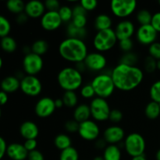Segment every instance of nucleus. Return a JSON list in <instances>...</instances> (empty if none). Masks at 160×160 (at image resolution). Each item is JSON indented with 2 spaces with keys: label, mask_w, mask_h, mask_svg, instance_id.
Here are the masks:
<instances>
[{
  "label": "nucleus",
  "mask_w": 160,
  "mask_h": 160,
  "mask_svg": "<svg viewBox=\"0 0 160 160\" xmlns=\"http://www.w3.org/2000/svg\"><path fill=\"white\" fill-rule=\"evenodd\" d=\"M116 88L130 92L138 87L144 79L143 70L137 66L118 63L111 72Z\"/></svg>",
  "instance_id": "obj_1"
},
{
  "label": "nucleus",
  "mask_w": 160,
  "mask_h": 160,
  "mask_svg": "<svg viewBox=\"0 0 160 160\" xmlns=\"http://www.w3.org/2000/svg\"><path fill=\"white\" fill-rule=\"evenodd\" d=\"M59 53L65 60L78 63L84 62L88 54V50L84 40L67 38L59 44Z\"/></svg>",
  "instance_id": "obj_2"
},
{
  "label": "nucleus",
  "mask_w": 160,
  "mask_h": 160,
  "mask_svg": "<svg viewBox=\"0 0 160 160\" xmlns=\"http://www.w3.org/2000/svg\"><path fill=\"white\" fill-rule=\"evenodd\" d=\"M59 87L65 92H75L82 86L83 77L81 72L73 67L62 68L57 75Z\"/></svg>",
  "instance_id": "obj_3"
},
{
  "label": "nucleus",
  "mask_w": 160,
  "mask_h": 160,
  "mask_svg": "<svg viewBox=\"0 0 160 160\" xmlns=\"http://www.w3.org/2000/svg\"><path fill=\"white\" fill-rule=\"evenodd\" d=\"M91 84L95 91V95L105 99L110 97L116 89L111 74L108 73H99L95 76Z\"/></svg>",
  "instance_id": "obj_4"
},
{
  "label": "nucleus",
  "mask_w": 160,
  "mask_h": 160,
  "mask_svg": "<svg viewBox=\"0 0 160 160\" xmlns=\"http://www.w3.org/2000/svg\"><path fill=\"white\" fill-rule=\"evenodd\" d=\"M117 38L113 29L97 31L93 38V46L98 52H105L112 49L117 42Z\"/></svg>",
  "instance_id": "obj_5"
},
{
  "label": "nucleus",
  "mask_w": 160,
  "mask_h": 160,
  "mask_svg": "<svg viewBox=\"0 0 160 160\" xmlns=\"http://www.w3.org/2000/svg\"><path fill=\"white\" fill-rule=\"evenodd\" d=\"M123 146L127 153L133 158L144 155L146 148V142L142 134L131 133L125 138Z\"/></svg>",
  "instance_id": "obj_6"
},
{
  "label": "nucleus",
  "mask_w": 160,
  "mask_h": 160,
  "mask_svg": "<svg viewBox=\"0 0 160 160\" xmlns=\"http://www.w3.org/2000/svg\"><path fill=\"white\" fill-rule=\"evenodd\" d=\"M91 115L94 120L98 122H104L109 120L110 107L105 98L95 97L90 103Z\"/></svg>",
  "instance_id": "obj_7"
},
{
  "label": "nucleus",
  "mask_w": 160,
  "mask_h": 160,
  "mask_svg": "<svg viewBox=\"0 0 160 160\" xmlns=\"http://www.w3.org/2000/svg\"><path fill=\"white\" fill-rule=\"evenodd\" d=\"M137 8L134 0H112L110 2V9L114 16L119 18H125L131 16Z\"/></svg>",
  "instance_id": "obj_8"
},
{
  "label": "nucleus",
  "mask_w": 160,
  "mask_h": 160,
  "mask_svg": "<svg viewBox=\"0 0 160 160\" xmlns=\"http://www.w3.org/2000/svg\"><path fill=\"white\" fill-rule=\"evenodd\" d=\"M20 89L28 96L36 97L40 95L42 91V81L36 76L26 75L20 80Z\"/></svg>",
  "instance_id": "obj_9"
},
{
  "label": "nucleus",
  "mask_w": 160,
  "mask_h": 160,
  "mask_svg": "<svg viewBox=\"0 0 160 160\" xmlns=\"http://www.w3.org/2000/svg\"><path fill=\"white\" fill-rule=\"evenodd\" d=\"M22 64L23 70L27 75L36 76L43 69L44 60L41 56L30 52L25 55Z\"/></svg>",
  "instance_id": "obj_10"
},
{
  "label": "nucleus",
  "mask_w": 160,
  "mask_h": 160,
  "mask_svg": "<svg viewBox=\"0 0 160 160\" xmlns=\"http://www.w3.org/2000/svg\"><path fill=\"white\" fill-rule=\"evenodd\" d=\"M78 134L84 140L92 142L98 139L100 128L95 120H88L80 123Z\"/></svg>",
  "instance_id": "obj_11"
},
{
  "label": "nucleus",
  "mask_w": 160,
  "mask_h": 160,
  "mask_svg": "<svg viewBox=\"0 0 160 160\" xmlns=\"http://www.w3.org/2000/svg\"><path fill=\"white\" fill-rule=\"evenodd\" d=\"M86 69L93 72L102 71L107 65L106 57L101 52H93L88 54L84 60Z\"/></svg>",
  "instance_id": "obj_12"
},
{
  "label": "nucleus",
  "mask_w": 160,
  "mask_h": 160,
  "mask_svg": "<svg viewBox=\"0 0 160 160\" xmlns=\"http://www.w3.org/2000/svg\"><path fill=\"white\" fill-rule=\"evenodd\" d=\"M56 109L55 99L50 97L40 98L34 106V112L40 118H47L53 114Z\"/></svg>",
  "instance_id": "obj_13"
},
{
  "label": "nucleus",
  "mask_w": 160,
  "mask_h": 160,
  "mask_svg": "<svg viewBox=\"0 0 160 160\" xmlns=\"http://www.w3.org/2000/svg\"><path fill=\"white\" fill-rule=\"evenodd\" d=\"M157 35L158 32L151 24L142 25L136 31V38L138 41L143 45L149 46L150 45L156 42Z\"/></svg>",
  "instance_id": "obj_14"
},
{
  "label": "nucleus",
  "mask_w": 160,
  "mask_h": 160,
  "mask_svg": "<svg viewBox=\"0 0 160 160\" xmlns=\"http://www.w3.org/2000/svg\"><path fill=\"white\" fill-rule=\"evenodd\" d=\"M62 23L58 11H46L40 20L42 28L48 31H56L62 25Z\"/></svg>",
  "instance_id": "obj_15"
},
{
  "label": "nucleus",
  "mask_w": 160,
  "mask_h": 160,
  "mask_svg": "<svg viewBox=\"0 0 160 160\" xmlns=\"http://www.w3.org/2000/svg\"><path fill=\"white\" fill-rule=\"evenodd\" d=\"M124 130L120 126L108 127L103 132V139L109 145H117L124 139Z\"/></svg>",
  "instance_id": "obj_16"
},
{
  "label": "nucleus",
  "mask_w": 160,
  "mask_h": 160,
  "mask_svg": "<svg viewBox=\"0 0 160 160\" xmlns=\"http://www.w3.org/2000/svg\"><path fill=\"white\" fill-rule=\"evenodd\" d=\"M114 31L117 35V40H124L132 37L134 33L135 32V27L134 23L131 20H123L117 23Z\"/></svg>",
  "instance_id": "obj_17"
},
{
  "label": "nucleus",
  "mask_w": 160,
  "mask_h": 160,
  "mask_svg": "<svg viewBox=\"0 0 160 160\" xmlns=\"http://www.w3.org/2000/svg\"><path fill=\"white\" fill-rule=\"evenodd\" d=\"M45 3L39 0H31L25 4L24 12L31 18L42 17L45 12Z\"/></svg>",
  "instance_id": "obj_18"
},
{
  "label": "nucleus",
  "mask_w": 160,
  "mask_h": 160,
  "mask_svg": "<svg viewBox=\"0 0 160 160\" xmlns=\"http://www.w3.org/2000/svg\"><path fill=\"white\" fill-rule=\"evenodd\" d=\"M28 153L23 144L17 142L8 145L6 150V155L12 160H25L28 159Z\"/></svg>",
  "instance_id": "obj_19"
},
{
  "label": "nucleus",
  "mask_w": 160,
  "mask_h": 160,
  "mask_svg": "<svg viewBox=\"0 0 160 160\" xmlns=\"http://www.w3.org/2000/svg\"><path fill=\"white\" fill-rule=\"evenodd\" d=\"M20 134L25 140L36 139L39 134V128L34 122L28 120L20 125Z\"/></svg>",
  "instance_id": "obj_20"
},
{
  "label": "nucleus",
  "mask_w": 160,
  "mask_h": 160,
  "mask_svg": "<svg viewBox=\"0 0 160 160\" xmlns=\"http://www.w3.org/2000/svg\"><path fill=\"white\" fill-rule=\"evenodd\" d=\"M1 90L6 93H13L20 88V80L16 76H7L0 83Z\"/></svg>",
  "instance_id": "obj_21"
},
{
  "label": "nucleus",
  "mask_w": 160,
  "mask_h": 160,
  "mask_svg": "<svg viewBox=\"0 0 160 160\" xmlns=\"http://www.w3.org/2000/svg\"><path fill=\"white\" fill-rule=\"evenodd\" d=\"M73 116V120H75L79 123L86 121V120H90V117H92V115H91L90 106L85 104V103L78 105L74 108Z\"/></svg>",
  "instance_id": "obj_22"
},
{
  "label": "nucleus",
  "mask_w": 160,
  "mask_h": 160,
  "mask_svg": "<svg viewBox=\"0 0 160 160\" xmlns=\"http://www.w3.org/2000/svg\"><path fill=\"white\" fill-rule=\"evenodd\" d=\"M112 24V18L106 13L98 14L95 19L94 26L98 31L110 29Z\"/></svg>",
  "instance_id": "obj_23"
},
{
  "label": "nucleus",
  "mask_w": 160,
  "mask_h": 160,
  "mask_svg": "<svg viewBox=\"0 0 160 160\" xmlns=\"http://www.w3.org/2000/svg\"><path fill=\"white\" fill-rule=\"evenodd\" d=\"M105 160H121V151L117 145H109L103 151Z\"/></svg>",
  "instance_id": "obj_24"
},
{
  "label": "nucleus",
  "mask_w": 160,
  "mask_h": 160,
  "mask_svg": "<svg viewBox=\"0 0 160 160\" xmlns=\"http://www.w3.org/2000/svg\"><path fill=\"white\" fill-rule=\"evenodd\" d=\"M67 33L68 38L84 40L87 35V30H86V28H77L70 22L67 28Z\"/></svg>",
  "instance_id": "obj_25"
},
{
  "label": "nucleus",
  "mask_w": 160,
  "mask_h": 160,
  "mask_svg": "<svg viewBox=\"0 0 160 160\" xmlns=\"http://www.w3.org/2000/svg\"><path fill=\"white\" fill-rule=\"evenodd\" d=\"M145 114L149 120H156L160 116V105L156 102L151 101L146 105Z\"/></svg>",
  "instance_id": "obj_26"
},
{
  "label": "nucleus",
  "mask_w": 160,
  "mask_h": 160,
  "mask_svg": "<svg viewBox=\"0 0 160 160\" xmlns=\"http://www.w3.org/2000/svg\"><path fill=\"white\" fill-rule=\"evenodd\" d=\"M54 145L60 151L71 147L72 141L70 136L66 134H59L54 139Z\"/></svg>",
  "instance_id": "obj_27"
},
{
  "label": "nucleus",
  "mask_w": 160,
  "mask_h": 160,
  "mask_svg": "<svg viewBox=\"0 0 160 160\" xmlns=\"http://www.w3.org/2000/svg\"><path fill=\"white\" fill-rule=\"evenodd\" d=\"M0 46L4 52L7 53H12L17 50V41L11 36L8 35L6 37L1 38Z\"/></svg>",
  "instance_id": "obj_28"
},
{
  "label": "nucleus",
  "mask_w": 160,
  "mask_h": 160,
  "mask_svg": "<svg viewBox=\"0 0 160 160\" xmlns=\"http://www.w3.org/2000/svg\"><path fill=\"white\" fill-rule=\"evenodd\" d=\"M25 4L22 0H9L6 2V9L12 13L18 15L24 12Z\"/></svg>",
  "instance_id": "obj_29"
},
{
  "label": "nucleus",
  "mask_w": 160,
  "mask_h": 160,
  "mask_svg": "<svg viewBox=\"0 0 160 160\" xmlns=\"http://www.w3.org/2000/svg\"><path fill=\"white\" fill-rule=\"evenodd\" d=\"M48 43L44 39H38L35 42H33L31 45V52L35 53L38 56H43L48 52Z\"/></svg>",
  "instance_id": "obj_30"
},
{
  "label": "nucleus",
  "mask_w": 160,
  "mask_h": 160,
  "mask_svg": "<svg viewBox=\"0 0 160 160\" xmlns=\"http://www.w3.org/2000/svg\"><path fill=\"white\" fill-rule=\"evenodd\" d=\"M62 99L63 101L64 106H67L68 108H74L78 106V97L75 92H72V91L65 92L62 95Z\"/></svg>",
  "instance_id": "obj_31"
},
{
  "label": "nucleus",
  "mask_w": 160,
  "mask_h": 160,
  "mask_svg": "<svg viewBox=\"0 0 160 160\" xmlns=\"http://www.w3.org/2000/svg\"><path fill=\"white\" fill-rule=\"evenodd\" d=\"M152 18V14L151 13V12L145 9L139 10L136 16V19L140 26L151 24Z\"/></svg>",
  "instance_id": "obj_32"
},
{
  "label": "nucleus",
  "mask_w": 160,
  "mask_h": 160,
  "mask_svg": "<svg viewBox=\"0 0 160 160\" xmlns=\"http://www.w3.org/2000/svg\"><path fill=\"white\" fill-rule=\"evenodd\" d=\"M59 160H79L78 150L72 146L62 150L59 155Z\"/></svg>",
  "instance_id": "obj_33"
},
{
  "label": "nucleus",
  "mask_w": 160,
  "mask_h": 160,
  "mask_svg": "<svg viewBox=\"0 0 160 160\" xmlns=\"http://www.w3.org/2000/svg\"><path fill=\"white\" fill-rule=\"evenodd\" d=\"M10 31L11 23L9 20L6 17L0 14V38H2L8 36Z\"/></svg>",
  "instance_id": "obj_34"
},
{
  "label": "nucleus",
  "mask_w": 160,
  "mask_h": 160,
  "mask_svg": "<svg viewBox=\"0 0 160 160\" xmlns=\"http://www.w3.org/2000/svg\"><path fill=\"white\" fill-rule=\"evenodd\" d=\"M59 14L62 22H71L73 20V9L68 6H62L59 9Z\"/></svg>",
  "instance_id": "obj_35"
},
{
  "label": "nucleus",
  "mask_w": 160,
  "mask_h": 160,
  "mask_svg": "<svg viewBox=\"0 0 160 160\" xmlns=\"http://www.w3.org/2000/svg\"><path fill=\"white\" fill-rule=\"evenodd\" d=\"M138 61V57L137 55L132 52H130L124 53L121 56L119 63H123L129 66H136Z\"/></svg>",
  "instance_id": "obj_36"
},
{
  "label": "nucleus",
  "mask_w": 160,
  "mask_h": 160,
  "mask_svg": "<svg viewBox=\"0 0 160 160\" xmlns=\"http://www.w3.org/2000/svg\"><path fill=\"white\" fill-rule=\"evenodd\" d=\"M149 95L152 101L156 102L160 105V80L152 84L149 90Z\"/></svg>",
  "instance_id": "obj_37"
},
{
  "label": "nucleus",
  "mask_w": 160,
  "mask_h": 160,
  "mask_svg": "<svg viewBox=\"0 0 160 160\" xmlns=\"http://www.w3.org/2000/svg\"><path fill=\"white\" fill-rule=\"evenodd\" d=\"M148 53L156 60L160 59V42H156L148 46Z\"/></svg>",
  "instance_id": "obj_38"
},
{
  "label": "nucleus",
  "mask_w": 160,
  "mask_h": 160,
  "mask_svg": "<svg viewBox=\"0 0 160 160\" xmlns=\"http://www.w3.org/2000/svg\"><path fill=\"white\" fill-rule=\"evenodd\" d=\"M144 67L148 73H153L157 69L156 60L150 56H147L145 59V62H144Z\"/></svg>",
  "instance_id": "obj_39"
},
{
  "label": "nucleus",
  "mask_w": 160,
  "mask_h": 160,
  "mask_svg": "<svg viewBox=\"0 0 160 160\" xmlns=\"http://www.w3.org/2000/svg\"><path fill=\"white\" fill-rule=\"evenodd\" d=\"M81 95L84 98H92L95 95V91L92 88V84H85L82 86L81 89Z\"/></svg>",
  "instance_id": "obj_40"
},
{
  "label": "nucleus",
  "mask_w": 160,
  "mask_h": 160,
  "mask_svg": "<svg viewBox=\"0 0 160 160\" xmlns=\"http://www.w3.org/2000/svg\"><path fill=\"white\" fill-rule=\"evenodd\" d=\"M87 16H75L73 17L71 23L74 25L75 27L79 28H85L87 25Z\"/></svg>",
  "instance_id": "obj_41"
},
{
  "label": "nucleus",
  "mask_w": 160,
  "mask_h": 160,
  "mask_svg": "<svg viewBox=\"0 0 160 160\" xmlns=\"http://www.w3.org/2000/svg\"><path fill=\"white\" fill-rule=\"evenodd\" d=\"M119 46L124 53L130 52L132 50L134 43H133V41L131 40V38L124 39V40L119 41Z\"/></svg>",
  "instance_id": "obj_42"
},
{
  "label": "nucleus",
  "mask_w": 160,
  "mask_h": 160,
  "mask_svg": "<svg viewBox=\"0 0 160 160\" xmlns=\"http://www.w3.org/2000/svg\"><path fill=\"white\" fill-rule=\"evenodd\" d=\"M123 114L121 110L117 109H112L109 113V120L112 123H120L122 120H123Z\"/></svg>",
  "instance_id": "obj_43"
},
{
  "label": "nucleus",
  "mask_w": 160,
  "mask_h": 160,
  "mask_svg": "<svg viewBox=\"0 0 160 160\" xmlns=\"http://www.w3.org/2000/svg\"><path fill=\"white\" fill-rule=\"evenodd\" d=\"M79 126H80V123H78V122H77L75 120H68V121L66 122L65 125H64L66 131L69 133L78 132Z\"/></svg>",
  "instance_id": "obj_44"
},
{
  "label": "nucleus",
  "mask_w": 160,
  "mask_h": 160,
  "mask_svg": "<svg viewBox=\"0 0 160 160\" xmlns=\"http://www.w3.org/2000/svg\"><path fill=\"white\" fill-rule=\"evenodd\" d=\"M45 9L47 11H59L60 6V3L58 0H46L45 2Z\"/></svg>",
  "instance_id": "obj_45"
},
{
  "label": "nucleus",
  "mask_w": 160,
  "mask_h": 160,
  "mask_svg": "<svg viewBox=\"0 0 160 160\" xmlns=\"http://www.w3.org/2000/svg\"><path fill=\"white\" fill-rule=\"evenodd\" d=\"M80 4L88 12V11L94 10L98 6V2L96 0H81Z\"/></svg>",
  "instance_id": "obj_46"
},
{
  "label": "nucleus",
  "mask_w": 160,
  "mask_h": 160,
  "mask_svg": "<svg viewBox=\"0 0 160 160\" xmlns=\"http://www.w3.org/2000/svg\"><path fill=\"white\" fill-rule=\"evenodd\" d=\"M23 145L25 147V148L28 150V152H30L37 149L38 142L36 139H28V140H25Z\"/></svg>",
  "instance_id": "obj_47"
},
{
  "label": "nucleus",
  "mask_w": 160,
  "mask_h": 160,
  "mask_svg": "<svg viewBox=\"0 0 160 160\" xmlns=\"http://www.w3.org/2000/svg\"><path fill=\"white\" fill-rule=\"evenodd\" d=\"M151 25L158 33L160 32V12H157L153 14Z\"/></svg>",
  "instance_id": "obj_48"
},
{
  "label": "nucleus",
  "mask_w": 160,
  "mask_h": 160,
  "mask_svg": "<svg viewBox=\"0 0 160 160\" xmlns=\"http://www.w3.org/2000/svg\"><path fill=\"white\" fill-rule=\"evenodd\" d=\"M28 160H45L44 155L39 150H34L28 153Z\"/></svg>",
  "instance_id": "obj_49"
},
{
  "label": "nucleus",
  "mask_w": 160,
  "mask_h": 160,
  "mask_svg": "<svg viewBox=\"0 0 160 160\" xmlns=\"http://www.w3.org/2000/svg\"><path fill=\"white\" fill-rule=\"evenodd\" d=\"M73 17L75 16H87V11L83 8V6L81 4L75 5L74 7L73 8Z\"/></svg>",
  "instance_id": "obj_50"
},
{
  "label": "nucleus",
  "mask_w": 160,
  "mask_h": 160,
  "mask_svg": "<svg viewBox=\"0 0 160 160\" xmlns=\"http://www.w3.org/2000/svg\"><path fill=\"white\" fill-rule=\"evenodd\" d=\"M7 144L6 140L2 136H0V160L3 159L5 155H6V150H7Z\"/></svg>",
  "instance_id": "obj_51"
},
{
  "label": "nucleus",
  "mask_w": 160,
  "mask_h": 160,
  "mask_svg": "<svg viewBox=\"0 0 160 160\" xmlns=\"http://www.w3.org/2000/svg\"><path fill=\"white\" fill-rule=\"evenodd\" d=\"M28 18H29V17H28V15L23 12H22V13H20L18 14V15H17V19H16V20H17V23L22 25V24H24L25 23H27V21L28 20Z\"/></svg>",
  "instance_id": "obj_52"
},
{
  "label": "nucleus",
  "mask_w": 160,
  "mask_h": 160,
  "mask_svg": "<svg viewBox=\"0 0 160 160\" xmlns=\"http://www.w3.org/2000/svg\"><path fill=\"white\" fill-rule=\"evenodd\" d=\"M8 100H9V96L6 92H3V91H0V106H4L7 103Z\"/></svg>",
  "instance_id": "obj_53"
},
{
  "label": "nucleus",
  "mask_w": 160,
  "mask_h": 160,
  "mask_svg": "<svg viewBox=\"0 0 160 160\" xmlns=\"http://www.w3.org/2000/svg\"><path fill=\"white\" fill-rule=\"evenodd\" d=\"M95 146H96L97 148L98 149H103L106 148L107 146V143H106V141L103 139V138L102 139H97L96 143H95Z\"/></svg>",
  "instance_id": "obj_54"
},
{
  "label": "nucleus",
  "mask_w": 160,
  "mask_h": 160,
  "mask_svg": "<svg viewBox=\"0 0 160 160\" xmlns=\"http://www.w3.org/2000/svg\"><path fill=\"white\" fill-rule=\"evenodd\" d=\"M55 105H56V109H60L62 106H64V103L62 98H56V99H55Z\"/></svg>",
  "instance_id": "obj_55"
},
{
  "label": "nucleus",
  "mask_w": 160,
  "mask_h": 160,
  "mask_svg": "<svg viewBox=\"0 0 160 160\" xmlns=\"http://www.w3.org/2000/svg\"><path fill=\"white\" fill-rule=\"evenodd\" d=\"M75 68L78 69V70L81 73L82 71H84V69H86V67L85 65H84V62H78V63H76V67H75Z\"/></svg>",
  "instance_id": "obj_56"
},
{
  "label": "nucleus",
  "mask_w": 160,
  "mask_h": 160,
  "mask_svg": "<svg viewBox=\"0 0 160 160\" xmlns=\"http://www.w3.org/2000/svg\"><path fill=\"white\" fill-rule=\"evenodd\" d=\"M131 160H148V159H147V158L145 157V155H141V156L133 157Z\"/></svg>",
  "instance_id": "obj_57"
},
{
  "label": "nucleus",
  "mask_w": 160,
  "mask_h": 160,
  "mask_svg": "<svg viewBox=\"0 0 160 160\" xmlns=\"http://www.w3.org/2000/svg\"><path fill=\"white\" fill-rule=\"evenodd\" d=\"M156 160H160V148L156 152Z\"/></svg>",
  "instance_id": "obj_58"
},
{
  "label": "nucleus",
  "mask_w": 160,
  "mask_h": 160,
  "mask_svg": "<svg viewBox=\"0 0 160 160\" xmlns=\"http://www.w3.org/2000/svg\"><path fill=\"white\" fill-rule=\"evenodd\" d=\"M93 160H105V159H104V158H103V156H95V158H94Z\"/></svg>",
  "instance_id": "obj_59"
},
{
  "label": "nucleus",
  "mask_w": 160,
  "mask_h": 160,
  "mask_svg": "<svg viewBox=\"0 0 160 160\" xmlns=\"http://www.w3.org/2000/svg\"><path fill=\"white\" fill-rule=\"evenodd\" d=\"M156 67H157V69L160 70V59L159 60H156Z\"/></svg>",
  "instance_id": "obj_60"
},
{
  "label": "nucleus",
  "mask_w": 160,
  "mask_h": 160,
  "mask_svg": "<svg viewBox=\"0 0 160 160\" xmlns=\"http://www.w3.org/2000/svg\"><path fill=\"white\" fill-rule=\"evenodd\" d=\"M2 65H3V60L2 59L1 56H0V70H1L2 67Z\"/></svg>",
  "instance_id": "obj_61"
},
{
  "label": "nucleus",
  "mask_w": 160,
  "mask_h": 160,
  "mask_svg": "<svg viewBox=\"0 0 160 160\" xmlns=\"http://www.w3.org/2000/svg\"><path fill=\"white\" fill-rule=\"evenodd\" d=\"M2 117V109H1V107H0V119H1Z\"/></svg>",
  "instance_id": "obj_62"
},
{
  "label": "nucleus",
  "mask_w": 160,
  "mask_h": 160,
  "mask_svg": "<svg viewBox=\"0 0 160 160\" xmlns=\"http://www.w3.org/2000/svg\"><path fill=\"white\" fill-rule=\"evenodd\" d=\"M159 6H160V1L159 2Z\"/></svg>",
  "instance_id": "obj_63"
}]
</instances>
